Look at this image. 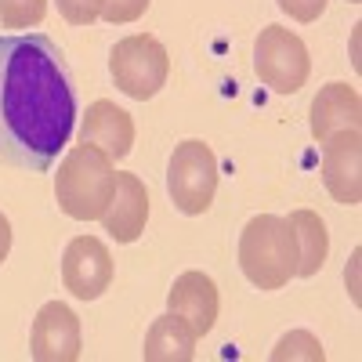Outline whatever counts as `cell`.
<instances>
[{
    "label": "cell",
    "instance_id": "obj_1",
    "mask_svg": "<svg viewBox=\"0 0 362 362\" xmlns=\"http://www.w3.org/2000/svg\"><path fill=\"white\" fill-rule=\"evenodd\" d=\"M76 90L62 51L44 33L0 37V160L47 170L69 145Z\"/></svg>",
    "mask_w": 362,
    "mask_h": 362
},
{
    "label": "cell",
    "instance_id": "obj_2",
    "mask_svg": "<svg viewBox=\"0 0 362 362\" xmlns=\"http://www.w3.org/2000/svg\"><path fill=\"white\" fill-rule=\"evenodd\" d=\"M112 189H116L112 160L90 141L73 145L54 174V199L62 206V214H69L73 221H98L112 199Z\"/></svg>",
    "mask_w": 362,
    "mask_h": 362
},
{
    "label": "cell",
    "instance_id": "obj_3",
    "mask_svg": "<svg viewBox=\"0 0 362 362\" xmlns=\"http://www.w3.org/2000/svg\"><path fill=\"white\" fill-rule=\"evenodd\" d=\"M239 268L257 290H283L297 276L293 232L276 214H257L239 235Z\"/></svg>",
    "mask_w": 362,
    "mask_h": 362
},
{
    "label": "cell",
    "instance_id": "obj_4",
    "mask_svg": "<svg viewBox=\"0 0 362 362\" xmlns=\"http://www.w3.org/2000/svg\"><path fill=\"white\" fill-rule=\"evenodd\" d=\"M167 192L181 214H206L218 192V156L199 138H189L174 148L167 167Z\"/></svg>",
    "mask_w": 362,
    "mask_h": 362
},
{
    "label": "cell",
    "instance_id": "obj_5",
    "mask_svg": "<svg viewBox=\"0 0 362 362\" xmlns=\"http://www.w3.org/2000/svg\"><path fill=\"white\" fill-rule=\"evenodd\" d=\"M109 73L127 98L148 102L153 95H160V87L167 83V73H170L167 47L148 33L124 37L109 54Z\"/></svg>",
    "mask_w": 362,
    "mask_h": 362
},
{
    "label": "cell",
    "instance_id": "obj_6",
    "mask_svg": "<svg viewBox=\"0 0 362 362\" xmlns=\"http://www.w3.org/2000/svg\"><path fill=\"white\" fill-rule=\"evenodd\" d=\"M254 69L261 83L272 87L276 95H297L312 73V58L297 33H290L283 25H268L261 29L254 44Z\"/></svg>",
    "mask_w": 362,
    "mask_h": 362
},
{
    "label": "cell",
    "instance_id": "obj_7",
    "mask_svg": "<svg viewBox=\"0 0 362 362\" xmlns=\"http://www.w3.org/2000/svg\"><path fill=\"white\" fill-rule=\"evenodd\" d=\"M62 283L80 300H98L112 283V254L102 239L76 235L62 254Z\"/></svg>",
    "mask_w": 362,
    "mask_h": 362
},
{
    "label": "cell",
    "instance_id": "obj_8",
    "mask_svg": "<svg viewBox=\"0 0 362 362\" xmlns=\"http://www.w3.org/2000/svg\"><path fill=\"white\" fill-rule=\"evenodd\" d=\"M322 145V185L344 206H355L362 199V134L358 131H337Z\"/></svg>",
    "mask_w": 362,
    "mask_h": 362
},
{
    "label": "cell",
    "instance_id": "obj_9",
    "mask_svg": "<svg viewBox=\"0 0 362 362\" xmlns=\"http://www.w3.org/2000/svg\"><path fill=\"white\" fill-rule=\"evenodd\" d=\"M29 355L37 362H76L80 358V319L62 300H47L29 329Z\"/></svg>",
    "mask_w": 362,
    "mask_h": 362
},
{
    "label": "cell",
    "instance_id": "obj_10",
    "mask_svg": "<svg viewBox=\"0 0 362 362\" xmlns=\"http://www.w3.org/2000/svg\"><path fill=\"white\" fill-rule=\"evenodd\" d=\"M167 308L185 319L196 337H206L218 322L221 297H218V286L210 276H203V272H181L167 297Z\"/></svg>",
    "mask_w": 362,
    "mask_h": 362
},
{
    "label": "cell",
    "instance_id": "obj_11",
    "mask_svg": "<svg viewBox=\"0 0 362 362\" xmlns=\"http://www.w3.org/2000/svg\"><path fill=\"white\" fill-rule=\"evenodd\" d=\"M105 225V232L116 239V243H134V239L145 232L148 221V192L138 181V174H116V189L112 199L105 206V214L98 218Z\"/></svg>",
    "mask_w": 362,
    "mask_h": 362
},
{
    "label": "cell",
    "instance_id": "obj_12",
    "mask_svg": "<svg viewBox=\"0 0 362 362\" xmlns=\"http://www.w3.org/2000/svg\"><path fill=\"white\" fill-rule=\"evenodd\" d=\"M83 141H90L95 148L109 160H124L131 148H134V119L131 112H124L116 102H90L87 116H83Z\"/></svg>",
    "mask_w": 362,
    "mask_h": 362
},
{
    "label": "cell",
    "instance_id": "obj_13",
    "mask_svg": "<svg viewBox=\"0 0 362 362\" xmlns=\"http://www.w3.org/2000/svg\"><path fill=\"white\" fill-rule=\"evenodd\" d=\"M362 98L351 83H326L312 102V138L326 141L337 131H358Z\"/></svg>",
    "mask_w": 362,
    "mask_h": 362
},
{
    "label": "cell",
    "instance_id": "obj_14",
    "mask_svg": "<svg viewBox=\"0 0 362 362\" xmlns=\"http://www.w3.org/2000/svg\"><path fill=\"white\" fill-rule=\"evenodd\" d=\"M196 334L189 329V322L167 312L160 315L145 334V348H141V358L145 362H192L196 358Z\"/></svg>",
    "mask_w": 362,
    "mask_h": 362
},
{
    "label": "cell",
    "instance_id": "obj_15",
    "mask_svg": "<svg viewBox=\"0 0 362 362\" xmlns=\"http://www.w3.org/2000/svg\"><path fill=\"white\" fill-rule=\"evenodd\" d=\"M290 232H293V243H297V276L312 279L315 272L326 264V254H329V235H326V225L315 210H293L286 218Z\"/></svg>",
    "mask_w": 362,
    "mask_h": 362
},
{
    "label": "cell",
    "instance_id": "obj_16",
    "mask_svg": "<svg viewBox=\"0 0 362 362\" xmlns=\"http://www.w3.org/2000/svg\"><path fill=\"white\" fill-rule=\"evenodd\" d=\"M44 15H47V0H0V25L4 29L40 25Z\"/></svg>",
    "mask_w": 362,
    "mask_h": 362
},
{
    "label": "cell",
    "instance_id": "obj_17",
    "mask_svg": "<svg viewBox=\"0 0 362 362\" xmlns=\"http://www.w3.org/2000/svg\"><path fill=\"white\" fill-rule=\"evenodd\" d=\"M286 358H312V362H322V344L305 334V329H293L286 334L276 348H272V362H286Z\"/></svg>",
    "mask_w": 362,
    "mask_h": 362
},
{
    "label": "cell",
    "instance_id": "obj_18",
    "mask_svg": "<svg viewBox=\"0 0 362 362\" xmlns=\"http://www.w3.org/2000/svg\"><path fill=\"white\" fill-rule=\"evenodd\" d=\"M153 0H102V18L112 25H127L134 18H141L148 11Z\"/></svg>",
    "mask_w": 362,
    "mask_h": 362
},
{
    "label": "cell",
    "instance_id": "obj_19",
    "mask_svg": "<svg viewBox=\"0 0 362 362\" xmlns=\"http://www.w3.org/2000/svg\"><path fill=\"white\" fill-rule=\"evenodd\" d=\"M58 11L69 25H90L102 15V0H58Z\"/></svg>",
    "mask_w": 362,
    "mask_h": 362
},
{
    "label": "cell",
    "instance_id": "obj_20",
    "mask_svg": "<svg viewBox=\"0 0 362 362\" xmlns=\"http://www.w3.org/2000/svg\"><path fill=\"white\" fill-rule=\"evenodd\" d=\"M279 8L297 22H315L326 11V0H279Z\"/></svg>",
    "mask_w": 362,
    "mask_h": 362
},
{
    "label": "cell",
    "instance_id": "obj_21",
    "mask_svg": "<svg viewBox=\"0 0 362 362\" xmlns=\"http://www.w3.org/2000/svg\"><path fill=\"white\" fill-rule=\"evenodd\" d=\"M8 254H11V221L0 214V264L8 261Z\"/></svg>",
    "mask_w": 362,
    "mask_h": 362
},
{
    "label": "cell",
    "instance_id": "obj_22",
    "mask_svg": "<svg viewBox=\"0 0 362 362\" xmlns=\"http://www.w3.org/2000/svg\"><path fill=\"white\" fill-rule=\"evenodd\" d=\"M351 4H358V0H351Z\"/></svg>",
    "mask_w": 362,
    "mask_h": 362
}]
</instances>
